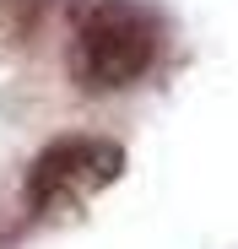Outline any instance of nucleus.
Segmentation results:
<instances>
[{
  "label": "nucleus",
  "instance_id": "nucleus-3",
  "mask_svg": "<svg viewBox=\"0 0 238 249\" xmlns=\"http://www.w3.org/2000/svg\"><path fill=\"white\" fill-rule=\"evenodd\" d=\"M0 6H6V0H0Z\"/></svg>",
  "mask_w": 238,
  "mask_h": 249
},
{
  "label": "nucleus",
  "instance_id": "nucleus-1",
  "mask_svg": "<svg viewBox=\"0 0 238 249\" xmlns=\"http://www.w3.org/2000/svg\"><path fill=\"white\" fill-rule=\"evenodd\" d=\"M157 17L130 6V0H92L87 11H76L70 33V76L87 92H119L141 81L157 65Z\"/></svg>",
  "mask_w": 238,
  "mask_h": 249
},
{
  "label": "nucleus",
  "instance_id": "nucleus-2",
  "mask_svg": "<svg viewBox=\"0 0 238 249\" xmlns=\"http://www.w3.org/2000/svg\"><path fill=\"white\" fill-rule=\"evenodd\" d=\"M125 174V152L98 136H60L33 157L22 179V200L33 217H70L82 212L92 195H103Z\"/></svg>",
  "mask_w": 238,
  "mask_h": 249
}]
</instances>
